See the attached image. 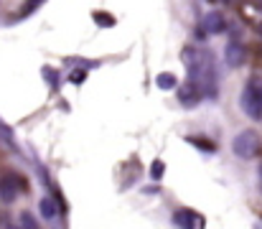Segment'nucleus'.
Wrapping results in <instances>:
<instances>
[{
    "instance_id": "obj_1",
    "label": "nucleus",
    "mask_w": 262,
    "mask_h": 229,
    "mask_svg": "<svg viewBox=\"0 0 262 229\" xmlns=\"http://www.w3.org/2000/svg\"><path fill=\"white\" fill-rule=\"evenodd\" d=\"M183 64H186V69H188V76L199 84L201 94H206L209 99H216V97H219L214 56H211L209 51H201V49L186 46V49H183Z\"/></svg>"
},
{
    "instance_id": "obj_2",
    "label": "nucleus",
    "mask_w": 262,
    "mask_h": 229,
    "mask_svg": "<svg viewBox=\"0 0 262 229\" xmlns=\"http://www.w3.org/2000/svg\"><path fill=\"white\" fill-rule=\"evenodd\" d=\"M260 135L255 133V130H242L234 140H232V151L237 158H245V160H250V158H255L257 153H260Z\"/></svg>"
},
{
    "instance_id": "obj_3",
    "label": "nucleus",
    "mask_w": 262,
    "mask_h": 229,
    "mask_svg": "<svg viewBox=\"0 0 262 229\" xmlns=\"http://www.w3.org/2000/svg\"><path fill=\"white\" fill-rule=\"evenodd\" d=\"M239 105H242V110H245V115H247V117H252V120H260L262 117V94L252 92L250 87H245Z\"/></svg>"
},
{
    "instance_id": "obj_4",
    "label": "nucleus",
    "mask_w": 262,
    "mask_h": 229,
    "mask_svg": "<svg viewBox=\"0 0 262 229\" xmlns=\"http://www.w3.org/2000/svg\"><path fill=\"white\" fill-rule=\"evenodd\" d=\"M20 189H23V183H20L18 176H13V173L3 176V178H0V201H5V204L15 201L18 194H20Z\"/></svg>"
},
{
    "instance_id": "obj_5",
    "label": "nucleus",
    "mask_w": 262,
    "mask_h": 229,
    "mask_svg": "<svg viewBox=\"0 0 262 229\" xmlns=\"http://www.w3.org/2000/svg\"><path fill=\"white\" fill-rule=\"evenodd\" d=\"M199 99H201V89L193 79H188L186 84L178 87V102L183 107H193V105H199Z\"/></svg>"
},
{
    "instance_id": "obj_6",
    "label": "nucleus",
    "mask_w": 262,
    "mask_h": 229,
    "mask_svg": "<svg viewBox=\"0 0 262 229\" xmlns=\"http://www.w3.org/2000/svg\"><path fill=\"white\" fill-rule=\"evenodd\" d=\"M201 28H204L206 33H222V31L227 28V20H224V15H222L219 10H211V13H206V15H204Z\"/></svg>"
},
{
    "instance_id": "obj_7",
    "label": "nucleus",
    "mask_w": 262,
    "mask_h": 229,
    "mask_svg": "<svg viewBox=\"0 0 262 229\" xmlns=\"http://www.w3.org/2000/svg\"><path fill=\"white\" fill-rule=\"evenodd\" d=\"M173 224L176 227H201L204 219H201L193 209H178L173 214Z\"/></svg>"
},
{
    "instance_id": "obj_8",
    "label": "nucleus",
    "mask_w": 262,
    "mask_h": 229,
    "mask_svg": "<svg viewBox=\"0 0 262 229\" xmlns=\"http://www.w3.org/2000/svg\"><path fill=\"white\" fill-rule=\"evenodd\" d=\"M224 61H227V67H232V69H239L242 64H245V49L239 46V44H227V49H224Z\"/></svg>"
},
{
    "instance_id": "obj_9",
    "label": "nucleus",
    "mask_w": 262,
    "mask_h": 229,
    "mask_svg": "<svg viewBox=\"0 0 262 229\" xmlns=\"http://www.w3.org/2000/svg\"><path fill=\"white\" fill-rule=\"evenodd\" d=\"M38 209H41V217L49 219V222H54V219L59 217V206H56V201H54L51 196H43V199L38 201Z\"/></svg>"
},
{
    "instance_id": "obj_10",
    "label": "nucleus",
    "mask_w": 262,
    "mask_h": 229,
    "mask_svg": "<svg viewBox=\"0 0 262 229\" xmlns=\"http://www.w3.org/2000/svg\"><path fill=\"white\" fill-rule=\"evenodd\" d=\"M0 140H3L8 148H13V151L18 148V145H15V140H13V130H10L5 122H0Z\"/></svg>"
},
{
    "instance_id": "obj_11",
    "label": "nucleus",
    "mask_w": 262,
    "mask_h": 229,
    "mask_svg": "<svg viewBox=\"0 0 262 229\" xmlns=\"http://www.w3.org/2000/svg\"><path fill=\"white\" fill-rule=\"evenodd\" d=\"M163 173H166V163H163V160H153V165H150V178H153V181H161Z\"/></svg>"
},
{
    "instance_id": "obj_12",
    "label": "nucleus",
    "mask_w": 262,
    "mask_h": 229,
    "mask_svg": "<svg viewBox=\"0 0 262 229\" xmlns=\"http://www.w3.org/2000/svg\"><path fill=\"white\" fill-rule=\"evenodd\" d=\"M156 84H158L161 89H173L176 87V76L173 74H158L156 76Z\"/></svg>"
},
{
    "instance_id": "obj_13",
    "label": "nucleus",
    "mask_w": 262,
    "mask_h": 229,
    "mask_svg": "<svg viewBox=\"0 0 262 229\" xmlns=\"http://www.w3.org/2000/svg\"><path fill=\"white\" fill-rule=\"evenodd\" d=\"M191 145H196V148H201V151H206V153H214L216 148H214V143H209V140H204V138H186Z\"/></svg>"
},
{
    "instance_id": "obj_14",
    "label": "nucleus",
    "mask_w": 262,
    "mask_h": 229,
    "mask_svg": "<svg viewBox=\"0 0 262 229\" xmlns=\"http://www.w3.org/2000/svg\"><path fill=\"white\" fill-rule=\"evenodd\" d=\"M94 23H97V26L110 28V26H115V18H112V15H107L104 10H99V13H94Z\"/></svg>"
},
{
    "instance_id": "obj_15",
    "label": "nucleus",
    "mask_w": 262,
    "mask_h": 229,
    "mask_svg": "<svg viewBox=\"0 0 262 229\" xmlns=\"http://www.w3.org/2000/svg\"><path fill=\"white\" fill-rule=\"evenodd\" d=\"M43 3H46V0H28V3L23 5V15H31V13H33L38 5H43Z\"/></svg>"
},
{
    "instance_id": "obj_16",
    "label": "nucleus",
    "mask_w": 262,
    "mask_h": 229,
    "mask_svg": "<svg viewBox=\"0 0 262 229\" xmlns=\"http://www.w3.org/2000/svg\"><path fill=\"white\" fill-rule=\"evenodd\" d=\"M20 224H23V227H28V229H33V227H36L33 214H28V212H26V214H20Z\"/></svg>"
},
{
    "instance_id": "obj_17",
    "label": "nucleus",
    "mask_w": 262,
    "mask_h": 229,
    "mask_svg": "<svg viewBox=\"0 0 262 229\" xmlns=\"http://www.w3.org/2000/svg\"><path fill=\"white\" fill-rule=\"evenodd\" d=\"M69 79H72V81H74V84H82V81H84V79H87V72H82V69H79V72H74V74L69 76Z\"/></svg>"
},
{
    "instance_id": "obj_18",
    "label": "nucleus",
    "mask_w": 262,
    "mask_h": 229,
    "mask_svg": "<svg viewBox=\"0 0 262 229\" xmlns=\"http://www.w3.org/2000/svg\"><path fill=\"white\" fill-rule=\"evenodd\" d=\"M257 173H260V178H262V163H260V168H257Z\"/></svg>"
}]
</instances>
